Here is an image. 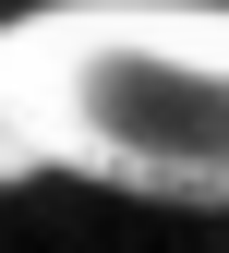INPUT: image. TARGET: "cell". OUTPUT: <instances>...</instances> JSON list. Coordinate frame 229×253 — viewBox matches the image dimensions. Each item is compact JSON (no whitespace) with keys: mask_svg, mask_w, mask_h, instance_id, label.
I'll list each match as a JSON object with an SVG mask.
<instances>
[{"mask_svg":"<svg viewBox=\"0 0 229 253\" xmlns=\"http://www.w3.org/2000/svg\"><path fill=\"white\" fill-rule=\"evenodd\" d=\"M12 145L121 193L229 205V12L73 0L12 24Z\"/></svg>","mask_w":229,"mask_h":253,"instance_id":"obj_1","label":"cell"}]
</instances>
